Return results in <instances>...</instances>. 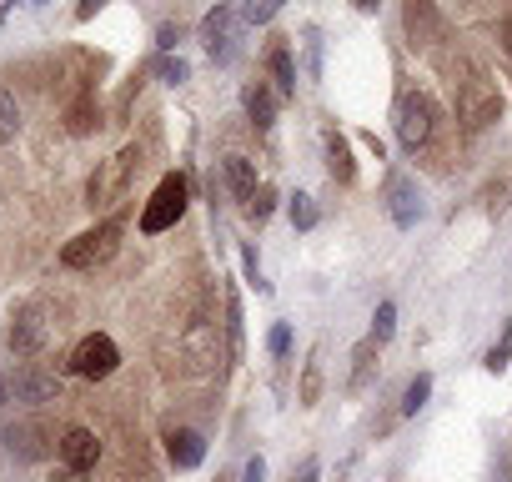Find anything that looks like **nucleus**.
Wrapping results in <instances>:
<instances>
[{
  "mask_svg": "<svg viewBox=\"0 0 512 482\" xmlns=\"http://www.w3.org/2000/svg\"><path fill=\"white\" fill-rule=\"evenodd\" d=\"M136 166H141V151H136V146H126V151H116L111 161H101V166L91 171V181H86V206L101 211V206L121 201V191H126V181L136 176Z\"/></svg>",
  "mask_w": 512,
  "mask_h": 482,
  "instance_id": "nucleus-1",
  "label": "nucleus"
},
{
  "mask_svg": "<svg viewBox=\"0 0 512 482\" xmlns=\"http://www.w3.org/2000/svg\"><path fill=\"white\" fill-rule=\"evenodd\" d=\"M241 6H226V0H216V6L206 11V21H201V41H206V51H211V61L216 66H231L236 61V51H241Z\"/></svg>",
  "mask_w": 512,
  "mask_h": 482,
  "instance_id": "nucleus-2",
  "label": "nucleus"
},
{
  "mask_svg": "<svg viewBox=\"0 0 512 482\" xmlns=\"http://www.w3.org/2000/svg\"><path fill=\"white\" fill-rule=\"evenodd\" d=\"M116 241H121V221H101L96 231H81L76 241H66V247H61V267L91 272V267H101L116 252Z\"/></svg>",
  "mask_w": 512,
  "mask_h": 482,
  "instance_id": "nucleus-3",
  "label": "nucleus"
},
{
  "mask_svg": "<svg viewBox=\"0 0 512 482\" xmlns=\"http://www.w3.org/2000/svg\"><path fill=\"white\" fill-rule=\"evenodd\" d=\"M186 176H161V186H156V196L146 201V211H141V231L146 236H161L166 226H176L181 221V211H186Z\"/></svg>",
  "mask_w": 512,
  "mask_h": 482,
  "instance_id": "nucleus-4",
  "label": "nucleus"
},
{
  "mask_svg": "<svg viewBox=\"0 0 512 482\" xmlns=\"http://www.w3.org/2000/svg\"><path fill=\"white\" fill-rule=\"evenodd\" d=\"M402 31L412 46H437L447 41V16L437 11V0H402Z\"/></svg>",
  "mask_w": 512,
  "mask_h": 482,
  "instance_id": "nucleus-5",
  "label": "nucleus"
},
{
  "mask_svg": "<svg viewBox=\"0 0 512 482\" xmlns=\"http://www.w3.org/2000/svg\"><path fill=\"white\" fill-rule=\"evenodd\" d=\"M116 362H121V352H116V342H111L106 332H91V337L71 352V372H76V377H86V382L111 377V372H116Z\"/></svg>",
  "mask_w": 512,
  "mask_h": 482,
  "instance_id": "nucleus-6",
  "label": "nucleus"
},
{
  "mask_svg": "<svg viewBox=\"0 0 512 482\" xmlns=\"http://www.w3.org/2000/svg\"><path fill=\"white\" fill-rule=\"evenodd\" d=\"M427 136H432V101L422 91H407L397 101V141L407 151H417V146H427Z\"/></svg>",
  "mask_w": 512,
  "mask_h": 482,
  "instance_id": "nucleus-7",
  "label": "nucleus"
},
{
  "mask_svg": "<svg viewBox=\"0 0 512 482\" xmlns=\"http://www.w3.org/2000/svg\"><path fill=\"white\" fill-rule=\"evenodd\" d=\"M457 106H462L467 131H482V126H492V121L502 116V96H497L492 86H482V81H467L462 96H457Z\"/></svg>",
  "mask_w": 512,
  "mask_h": 482,
  "instance_id": "nucleus-8",
  "label": "nucleus"
},
{
  "mask_svg": "<svg viewBox=\"0 0 512 482\" xmlns=\"http://www.w3.org/2000/svg\"><path fill=\"white\" fill-rule=\"evenodd\" d=\"M6 342H11V352H16V357H36V352L51 342V327L41 322V312H36V307H26V312H16V317H11Z\"/></svg>",
  "mask_w": 512,
  "mask_h": 482,
  "instance_id": "nucleus-9",
  "label": "nucleus"
},
{
  "mask_svg": "<svg viewBox=\"0 0 512 482\" xmlns=\"http://www.w3.org/2000/svg\"><path fill=\"white\" fill-rule=\"evenodd\" d=\"M0 437H6L11 457H21V462H41V457H51V432H46L41 422H11Z\"/></svg>",
  "mask_w": 512,
  "mask_h": 482,
  "instance_id": "nucleus-10",
  "label": "nucleus"
},
{
  "mask_svg": "<svg viewBox=\"0 0 512 482\" xmlns=\"http://www.w3.org/2000/svg\"><path fill=\"white\" fill-rule=\"evenodd\" d=\"M277 106H282V96H277L267 81H246V86H241V111H246V121H251L256 131H272V126H277Z\"/></svg>",
  "mask_w": 512,
  "mask_h": 482,
  "instance_id": "nucleus-11",
  "label": "nucleus"
},
{
  "mask_svg": "<svg viewBox=\"0 0 512 482\" xmlns=\"http://www.w3.org/2000/svg\"><path fill=\"white\" fill-rule=\"evenodd\" d=\"M61 462H66L71 472H91V467L101 462L96 432H91V427H66V437H61Z\"/></svg>",
  "mask_w": 512,
  "mask_h": 482,
  "instance_id": "nucleus-12",
  "label": "nucleus"
},
{
  "mask_svg": "<svg viewBox=\"0 0 512 482\" xmlns=\"http://www.w3.org/2000/svg\"><path fill=\"white\" fill-rule=\"evenodd\" d=\"M387 211H392L397 226H417V216H422V191H417L412 176H392V181H387Z\"/></svg>",
  "mask_w": 512,
  "mask_h": 482,
  "instance_id": "nucleus-13",
  "label": "nucleus"
},
{
  "mask_svg": "<svg viewBox=\"0 0 512 482\" xmlns=\"http://www.w3.org/2000/svg\"><path fill=\"white\" fill-rule=\"evenodd\" d=\"M267 71H272V91L287 101V96H297V66H292V41L287 36H277L272 46H267Z\"/></svg>",
  "mask_w": 512,
  "mask_h": 482,
  "instance_id": "nucleus-14",
  "label": "nucleus"
},
{
  "mask_svg": "<svg viewBox=\"0 0 512 482\" xmlns=\"http://www.w3.org/2000/svg\"><path fill=\"white\" fill-rule=\"evenodd\" d=\"M166 457L186 472V467H201V457H206V437L201 432H191V427H166Z\"/></svg>",
  "mask_w": 512,
  "mask_h": 482,
  "instance_id": "nucleus-15",
  "label": "nucleus"
},
{
  "mask_svg": "<svg viewBox=\"0 0 512 482\" xmlns=\"http://www.w3.org/2000/svg\"><path fill=\"white\" fill-rule=\"evenodd\" d=\"M221 186H226L236 201H251V191H256V166H251L246 156H226V161H221Z\"/></svg>",
  "mask_w": 512,
  "mask_h": 482,
  "instance_id": "nucleus-16",
  "label": "nucleus"
},
{
  "mask_svg": "<svg viewBox=\"0 0 512 482\" xmlns=\"http://www.w3.org/2000/svg\"><path fill=\"white\" fill-rule=\"evenodd\" d=\"M11 392H16V402H51L56 397V377H46L36 367H21L11 377Z\"/></svg>",
  "mask_w": 512,
  "mask_h": 482,
  "instance_id": "nucleus-17",
  "label": "nucleus"
},
{
  "mask_svg": "<svg viewBox=\"0 0 512 482\" xmlns=\"http://www.w3.org/2000/svg\"><path fill=\"white\" fill-rule=\"evenodd\" d=\"M327 171H332V181H342V186H352V181H357L352 146H347V136H337V131H327Z\"/></svg>",
  "mask_w": 512,
  "mask_h": 482,
  "instance_id": "nucleus-18",
  "label": "nucleus"
},
{
  "mask_svg": "<svg viewBox=\"0 0 512 482\" xmlns=\"http://www.w3.org/2000/svg\"><path fill=\"white\" fill-rule=\"evenodd\" d=\"M96 126H101V106H96V96L86 91L81 101L66 106V131H71V136H91Z\"/></svg>",
  "mask_w": 512,
  "mask_h": 482,
  "instance_id": "nucleus-19",
  "label": "nucleus"
},
{
  "mask_svg": "<svg viewBox=\"0 0 512 482\" xmlns=\"http://www.w3.org/2000/svg\"><path fill=\"white\" fill-rule=\"evenodd\" d=\"M16 136H21V106L6 86H0V146H11Z\"/></svg>",
  "mask_w": 512,
  "mask_h": 482,
  "instance_id": "nucleus-20",
  "label": "nucleus"
},
{
  "mask_svg": "<svg viewBox=\"0 0 512 482\" xmlns=\"http://www.w3.org/2000/svg\"><path fill=\"white\" fill-rule=\"evenodd\" d=\"M302 407H317L322 402V352H312L307 357V367H302Z\"/></svg>",
  "mask_w": 512,
  "mask_h": 482,
  "instance_id": "nucleus-21",
  "label": "nucleus"
},
{
  "mask_svg": "<svg viewBox=\"0 0 512 482\" xmlns=\"http://www.w3.org/2000/svg\"><path fill=\"white\" fill-rule=\"evenodd\" d=\"M427 397H432V377L417 372V377L407 382V392H402V417H417V412L427 407Z\"/></svg>",
  "mask_w": 512,
  "mask_h": 482,
  "instance_id": "nucleus-22",
  "label": "nucleus"
},
{
  "mask_svg": "<svg viewBox=\"0 0 512 482\" xmlns=\"http://www.w3.org/2000/svg\"><path fill=\"white\" fill-rule=\"evenodd\" d=\"M282 16V0H241V21L246 26H267Z\"/></svg>",
  "mask_w": 512,
  "mask_h": 482,
  "instance_id": "nucleus-23",
  "label": "nucleus"
},
{
  "mask_svg": "<svg viewBox=\"0 0 512 482\" xmlns=\"http://www.w3.org/2000/svg\"><path fill=\"white\" fill-rule=\"evenodd\" d=\"M226 357H241V302L226 292Z\"/></svg>",
  "mask_w": 512,
  "mask_h": 482,
  "instance_id": "nucleus-24",
  "label": "nucleus"
},
{
  "mask_svg": "<svg viewBox=\"0 0 512 482\" xmlns=\"http://www.w3.org/2000/svg\"><path fill=\"white\" fill-rule=\"evenodd\" d=\"M287 211H292V226H297V231H312V226H317V201H312L307 191H297V196L287 201Z\"/></svg>",
  "mask_w": 512,
  "mask_h": 482,
  "instance_id": "nucleus-25",
  "label": "nucleus"
},
{
  "mask_svg": "<svg viewBox=\"0 0 512 482\" xmlns=\"http://www.w3.org/2000/svg\"><path fill=\"white\" fill-rule=\"evenodd\" d=\"M372 357H377V342H372V337L357 342V352H352V387H367V377H372Z\"/></svg>",
  "mask_w": 512,
  "mask_h": 482,
  "instance_id": "nucleus-26",
  "label": "nucleus"
},
{
  "mask_svg": "<svg viewBox=\"0 0 512 482\" xmlns=\"http://www.w3.org/2000/svg\"><path fill=\"white\" fill-rule=\"evenodd\" d=\"M272 211H277V191H272V186H256V191H251V201H246V216H251L256 226H262Z\"/></svg>",
  "mask_w": 512,
  "mask_h": 482,
  "instance_id": "nucleus-27",
  "label": "nucleus"
},
{
  "mask_svg": "<svg viewBox=\"0 0 512 482\" xmlns=\"http://www.w3.org/2000/svg\"><path fill=\"white\" fill-rule=\"evenodd\" d=\"M241 272H246V282H251L256 292H262V297L272 292V282L262 277V262H256V247H251V241H241Z\"/></svg>",
  "mask_w": 512,
  "mask_h": 482,
  "instance_id": "nucleus-28",
  "label": "nucleus"
},
{
  "mask_svg": "<svg viewBox=\"0 0 512 482\" xmlns=\"http://www.w3.org/2000/svg\"><path fill=\"white\" fill-rule=\"evenodd\" d=\"M156 76H161L166 86H186V81H191V66H186L181 56H156Z\"/></svg>",
  "mask_w": 512,
  "mask_h": 482,
  "instance_id": "nucleus-29",
  "label": "nucleus"
},
{
  "mask_svg": "<svg viewBox=\"0 0 512 482\" xmlns=\"http://www.w3.org/2000/svg\"><path fill=\"white\" fill-rule=\"evenodd\" d=\"M507 362H512V322L502 327V342L482 357V367H487V372H507Z\"/></svg>",
  "mask_w": 512,
  "mask_h": 482,
  "instance_id": "nucleus-30",
  "label": "nucleus"
},
{
  "mask_svg": "<svg viewBox=\"0 0 512 482\" xmlns=\"http://www.w3.org/2000/svg\"><path fill=\"white\" fill-rule=\"evenodd\" d=\"M392 332H397V307H392V302H382V307H377V317H372V342L382 347Z\"/></svg>",
  "mask_w": 512,
  "mask_h": 482,
  "instance_id": "nucleus-31",
  "label": "nucleus"
},
{
  "mask_svg": "<svg viewBox=\"0 0 512 482\" xmlns=\"http://www.w3.org/2000/svg\"><path fill=\"white\" fill-rule=\"evenodd\" d=\"M267 352H272V357H287V352H292V327H287V322H277V327L267 332Z\"/></svg>",
  "mask_w": 512,
  "mask_h": 482,
  "instance_id": "nucleus-32",
  "label": "nucleus"
},
{
  "mask_svg": "<svg viewBox=\"0 0 512 482\" xmlns=\"http://www.w3.org/2000/svg\"><path fill=\"white\" fill-rule=\"evenodd\" d=\"M317 477H322V462L317 457H302V467H292L287 482H317Z\"/></svg>",
  "mask_w": 512,
  "mask_h": 482,
  "instance_id": "nucleus-33",
  "label": "nucleus"
},
{
  "mask_svg": "<svg viewBox=\"0 0 512 482\" xmlns=\"http://www.w3.org/2000/svg\"><path fill=\"white\" fill-rule=\"evenodd\" d=\"M241 482H267V462H262V452H256V457L241 467Z\"/></svg>",
  "mask_w": 512,
  "mask_h": 482,
  "instance_id": "nucleus-34",
  "label": "nucleus"
},
{
  "mask_svg": "<svg viewBox=\"0 0 512 482\" xmlns=\"http://www.w3.org/2000/svg\"><path fill=\"white\" fill-rule=\"evenodd\" d=\"M176 41H181V26H171V21H166V26L156 31V46H161V51H176Z\"/></svg>",
  "mask_w": 512,
  "mask_h": 482,
  "instance_id": "nucleus-35",
  "label": "nucleus"
},
{
  "mask_svg": "<svg viewBox=\"0 0 512 482\" xmlns=\"http://www.w3.org/2000/svg\"><path fill=\"white\" fill-rule=\"evenodd\" d=\"M96 11H106V0H81V6H76V21H91Z\"/></svg>",
  "mask_w": 512,
  "mask_h": 482,
  "instance_id": "nucleus-36",
  "label": "nucleus"
},
{
  "mask_svg": "<svg viewBox=\"0 0 512 482\" xmlns=\"http://www.w3.org/2000/svg\"><path fill=\"white\" fill-rule=\"evenodd\" d=\"M362 146H367V151H372V156H377V161H382V156H387V146H382V141H377V131H362Z\"/></svg>",
  "mask_w": 512,
  "mask_h": 482,
  "instance_id": "nucleus-37",
  "label": "nucleus"
},
{
  "mask_svg": "<svg viewBox=\"0 0 512 482\" xmlns=\"http://www.w3.org/2000/svg\"><path fill=\"white\" fill-rule=\"evenodd\" d=\"M352 6H357L362 16H377V6H382V0H352Z\"/></svg>",
  "mask_w": 512,
  "mask_h": 482,
  "instance_id": "nucleus-38",
  "label": "nucleus"
},
{
  "mask_svg": "<svg viewBox=\"0 0 512 482\" xmlns=\"http://www.w3.org/2000/svg\"><path fill=\"white\" fill-rule=\"evenodd\" d=\"M502 51H507V56H512V16H507V21H502Z\"/></svg>",
  "mask_w": 512,
  "mask_h": 482,
  "instance_id": "nucleus-39",
  "label": "nucleus"
},
{
  "mask_svg": "<svg viewBox=\"0 0 512 482\" xmlns=\"http://www.w3.org/2000/svg\"><path fill=\"white\" fill-rule=\"evenodd\" d=\"M6 402H11V382H6V377H0V407H6Z\"/></svg>",
  "mask_w": 512,
  "mask_h": 482,
  "instance_id": "nucleus-40",
  "label": "nucleus"
},
{
  "mask_svg": "<svg viewBox=\"0 0 512 482\" xmlns=\"http://www.w3.org/2000/svg\"><path fill=\"white\" fill-rule=\"evenodd\" d=\"M216 482H236V477H231V472H216Z\"/></svg>",
  "mask_w": 512,
  "mask_h": 482,
  "instance_id": "nucleus-41",
  "label": "nucleus"
},
{
  "mask_svg": "<svg viewBox=\"0 0 512 482\" xmlns=\"http://www.w3.org/2000/svg\"><path fill=\"white\" fill-rule=\"evenodd\" d=\"M36 6H46V0H36Z\"/></svg>",
  "mask_w": 512,
  "mask_h": 482,
  "instance_id": "nucleus-42",
  "label": "nucleus"
}]
</instances>
